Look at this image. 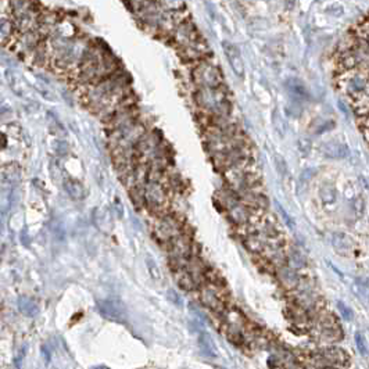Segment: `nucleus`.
I'll list each match as a JSON object with an SVG mask.
<instances>
[{"mask_svg": "<svg viewBox=\"0 0 369 369\" xmlns=\"http://www.w3.org/2000/svg\"><path fill=\"white\" fill-rule=\"evenodd\" d=\"M195 100L200 111L218 117H229L232 111V104L228 99L225 86L217 89H197Z\"/></svg>", "mask_w": 369, "mask_h": 369, "instance_id": "1", "label": "nucleus"}, {"mask_svg": "<svg viewBox=\"0 0 369 369\" xmlns=\"http://www.w3.org/2000/svg\"><path fill=\"white\" fill-rule=\"evenodd\" d=\"M192 79L197 89H217L223 86V74L210 61H202L192 70Z\"/></svg>", "mask_w": 369, "mask_h": 369, "instance_id": "2", "label": "nucleus"}, {"mask_svg": "<svg viewBox=\"0 0 369 369\" xmlns=\"http://www.w3.org/2000/svg\"><path fill=\"white\" fill-rule=\"evenodd\" d=\"M356 343L361 356H367L368 354V346H367V342H365V339H364V336L361 333H356Z\"/></svg>", "mask_w": 369, "mask_h": 369, "instance_id": "6", "label": "nucleus"}, {"mask_svg": "<svg viewBox=\"0 0 369 369\" xmlns=\"http://www.w3.org/2000/svg\"><path fill=\"white\" fill-rule=\"evenodd\" d=\"M337 305H339V309L342 311L343 316H344L347 321H351V319H353V311H351L347 305H344L343 302H339Z\"/></svg>", "mask_w": 369, "mask_h": 369, "instance_id": "7", "label": "nucleus"}, {"mask_svg": "<svg viewBox=\"0 0 369 369\" xmlns=\"http://www.w3.org/2000/svg\"><path fill=\"white\" fill-rule=\"evenodd\" d=\"M222 47H223V53L226 56V60L230 64L232 70L239 76H243V74H244V61H243V57L240 52H239V49L233 43L226 41L222 42Z\"/></svg>", "mask_w": 369, "mask_h": 369, "instance_id": "4", "label": "nucleus"}, {"mask_svg": "<svg viewBox=\"0 0 369 369\" xmlns=\"http://www.w3.org/2000/svg\"><path fill=\"white\" fill-rule=\"evenodd\" d=\"M172 275L175 278V282L178 283V286L182 289V290H185V292H188V293H195L199 290V286H197V283L193 279V276L189 274V271L186 268L179 269V271H176V272H172Z\"/></svg>", "mask_w": 369, "mask_h": 369, "instance_id": "5", "label": "nucleus"}, {"mask_svg": "<svg viewBox=\"0 0 369 369\" xmlns=\"http://www.w3.org/2000/svg\"><path fill=\"white\" fill-rule=\"evenodd\" d=\"M319 353L322 354L329 363L332 364L333 367H339V368H346V365L349 364L350 356L347 354L346 350H343L339 346H325L323 349H318Z\"/></svg>", "mask_w": 369, "mask_h": 369, "instance_id": "3", "label": "nucleus"}]
</instances>
